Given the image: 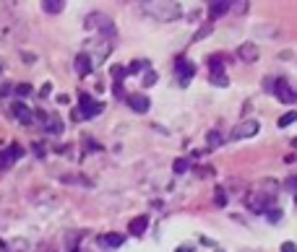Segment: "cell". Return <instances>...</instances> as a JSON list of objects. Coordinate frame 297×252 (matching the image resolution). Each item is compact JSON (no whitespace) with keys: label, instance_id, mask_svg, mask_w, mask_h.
<instances>
[{"label":"cell","instance_id":"obj_1","mask_svg":"<svg viewBox=\"0 0 297 252\" xmlns=\"http://www.w3.org/2000/svg\"><path fill=\"white\" fill-rule=\"evenodd\" d=\"M144 13L156 18V21H177L180 18V6L177 3H141Z\"/></svg>","mask_w":297,"mask_h":252},{"label":"cell","instance_id":"obj_2","mask_svg":"<svg viewBox=\"0 0 297 252\" xmlns=\"http://www.w3.org/2000/svg\"><path fill=\"white\" fill-rule=\"evenodd\" d=\"M86 26H89V29H97V32H99V34H102L107 42L118 34L115 21H112L110 16H104V13H91V16L86 18Z\"/></svg>","mask_w":297,"mask_h":252},{"label":"cell","instance_id":"obj_3","mask_svg":"<svg viewBox=\"0 0 297 252\" xmlns=\"http://www.w3.org/2000/svg\"><path fill=\"white\" fill-rule=\"evenodd\" d=\"M245 205L253 213H268L271 208H274V195L271 193H248L245 195Z\"/></svg>","mask_w":297,"mask_h":252},{"label":"cell","instance_id":"obj_4","mask_svg":"<svg viewBox=\"0 0 297 252\" xmlns=\"http://www.w3.org/2000/svg\"><path fill=\"white\" fill-rule=\"evenodd\" d=\"M78 109L81 112H73V120L78 122V120H91V117H97V114L104 109V104L102 102H94L89 94H81L78 97Z\"/></svg>","mask_w":297,"mask_h":252},{"label":"cell","instance_id":"obj_5","mask_svg":"<svg viewBox=\"0 0 297 252\" xmlns=\"http://www.w3.org/2000/svg\"><path fill=\"white\" fill-rule=\"evenodd\" d=\"M175 76H177V83H180L182 88H188V86H191V78L196 76V65H193L191 60H180V62L175 65Z\"/></svg>","mask_w":297,"mask_h":252},{"label":"cell","instance_id":"obj_6","mask_svg":"<svg viewBox=\"0 0 297 252\" xmlns=\"http://www.w3.org/2000/svg\"><path fill=\"white\" fill-rule=\"evenodd\" d=\"M21 156H24V148H21L18 143H11V146L3 151V156H0V169L13 167V162H16V159H21Z\"/></svg>","mask_w":297,"mask_h":252},{"label":"cell","instance_id":"obj_7","mask_svg":"<svg viewBox=\"0 0 297 252\" xmlns=\"http://www.w3.org/2000/svg\"><path fill=\"white\" fill-rule=\"evenodd\" d=\"M271 91H274V94H277V99L284 102V104H294V102H297V91H289V86H287L284 78H279V81H277V88H271Z\"/></svg>","mask_w":297,"mask_h":252},{"label":"cell","instance_id":"obj_8","mask_svg":"<svg viewBox=\"0 0 297 252\" xmlns=\"http://www.w3.org/2000/svg\"><path fill=\"white\" fill-rule=\"evenodd\" d=\"M128 104H130V109H133L136 114H146V112L151 109V99H149L146 94H130V97H128Z\"/></svg>","mask_w":297,"mask_h":252},{"label":"cell","instance_id":"obj_9","mask_svg":"<svg viewBox=\"0 0 297 252\" xmlns=\"http://www.w3.org/2000/svg\"><path fill=\"white\" fill-rule=\"evenodd\" d=\"M261 130V122L258 120H245V122H240L237 125V130H235V138H253V135Z\"/></svg>","mask_w":297,"mask_h":252},{"label":"cell","instance_id":"obj_10","mask_svg":"<svg viewBox=\"0 0 297 252\" xmlns=\"http://www.w3.org/2000/svg\"><path fill=\"white\" fill-rule=\"evenodd\" d=\"M11 112H13V117L16 120H21L24 125H32L34 122V112L26 107V104H21V102H16L13 107H11Z\"/></svg>","mask_w":297,"mask_h":252},{"label":"cell","instance_id":"obj_11","mask_svg":"<svg viewBox=\"0 0 297 252\" xmlns=\"http://www.w3.org/2000/svg\"><path fill=\"white\" fill-rule=\"evenodd\" d=\"M237 57L245 60V62H253V60L258 57V47H256L253 42H242V44H240V50H237Z\"/></svg>","mask_w":297,"mask_h":252},{"label":"cell","instance_id":"obj_12","mask_svg":"<svg viewBox=\"0 0 297 252\" xmlns=\"http://www.w3.org/2000/svg\"><path fill=\"white\" fill-rule=\"evenodd\" d=\"M227 11H230V3H227V0H214V3H209V18L211 21L219 18V16H224Z\"/></svg>","mask_w":297,"mask_h":252},{"label":"cell","instance_id":"obj_13","mask_svg":"<svg viewBox=\"0 0 297 252\" xmlns=\"http://www.w3.org/2000/svg\"><path fill=\"white\" fill-rule=\"evenodd\" d=\"M146 226H149V216H139V218H133V221H130L128 232H130L133 237H139V234L146 232Z\"/></svg>","mask_w":297,"mask_h":252},{"label":"cell","instance_id":"obj_14","mask_svg":"<svg viewBox=\"0 0 297 252\" xmlns=\"http://www.w3.org/2000/svg\"><path fill=\"white\" fill-rule=\"evenodd\" d=\"M123 242H125V237H123V234H104V237H99V244H102V247H107V249H112V247L118 249Z\"/></svg>","mask_w":297,"mask_h":252},{"label":"cell","instance_id":"obj_15","mask_svg":"<svg viewBox=\"0 0 297 252\" xmlns=\"http://www.w3.org/2000/svg\"><path fill=\"white\" fill-rule=\"evenodd\" d=\"M76 73H78V76H89V73H91V62H89V55H86V52H81V55L76 57Z\"/></svg>","mask_w":297,"mask_h":252},{"label":"cell","instance_id":"obj_16","mask_svg":"<svg viewBox=\"0 0 297 252\" xmlns=\"http://www.w3.org/2000/svg\"><path fill=\"white\" fill-rule=\"evenodd\" d=\"M63 8H65L63 0H44V3H42V11L44 13H60Z\"/></svg>","mask_w":297,"mask_h":252},{"label":"cell","instance_id":"obj_17","mask_svg":"<svg viewBox=\"0 0 297 252\" xmlns=\"http://www.w3.org/2000/svg\"><path fill=\"white\" fill-rule=\"evenodd\" d=\"M146 68H149V62H146V60H133V62L125 68V76H136V73L146 71Z\"/></svg>","mask_w":297,"mask_h":252},{"label":"cell","instance_id":"obj_18","mask_svg":"<svg viewBox=\"0 0 297 252\" xmlns=\"http://www.w3.org/2000/svg\"><path fill=\"white\" fill-rule=\"evenodd\" d=\"M209 65H211V76L224 73V60H222L219 55H211V57H209Z\"/></svg>","mask_w":297,"mask_h":252},{"label":"cell","instance_id":"obj_19","mask_svg":"<svg viewBox=\"0 0 297 252\" xmlns=\"http://www.w3.org/2000/svg\"><path fill=\"white\" fill-rule=\"evenodd\" d=\"M42 120L47 122V133H52V135H58V133L63 130V125H60L58 117H44V114H42Z\"/></svg>","mask_w":297,"mask_h":252},{"label":"cell","instance_id":"obj_20","mask_svg":"<svg viewBox=\"0 0 297 252\" xmlns=\"http://www.w3.org/2000/svg\"><path fill=\"white\" fill-rule=\"evenodd\" d=\"M172 169H175V174H185V172L191 169V162H188V159H175V162H172Z\"/></svg>","mask_w":297,"mask_h":252},{"label":"cell","instance_id":"obj_21","mask_svg":"<svg viewBox=\"0 0 297 252\" xmlns=\"http://www.w3.org/2000/svg\"><path fill=\"white\" fill-rule=\"evenodd\" d=\"M297 120V109H289L287 114H282V117H279V128H287V125H292Z\"/></svg>","mask_w":297,"mask_h":252},{"label":"cell","instance_id":"obj_22","mask_svg":"<svg viewBox=\"0 0 297 252\" xmlns=\"http://www.w3.org/2000/svg\"><path fill=\"white\" fill-rule=\"evenodd\" d=\"M112 78H115V83H120L125 78V68L123 65H115V68H112Z\"/></svg>","mask_w":297,"mask_h":252},{"label":"cell","instance_id":"obj_23","mask_svg":"<svg viewBox=\"0 0 297 252\" xmlns=\"http://www.w3.org/2000/svg\"><path fill=\"white\" fill-rule=\"evenodd\" d=\"M16 94H18V97H29V94H32V86H29V83H18V86H16Z\"/></svg>","mask_w":297,"mask_h":252},{"label":"cell","instance_id":"obj_24","mask_svg":"<svg viewBox=\"0 0 297 252\" xmlns=\"http://www.w3.org/2000/svg\"><path fill=\"white\" fill-rule=\"evenodd\" d=\"M211 83L214 86H227V83H230V78H227L224 73H219V76H211Z\"/></svg>","mask_w":297,"mask_h":252},{"label":"cell","instance_id":"obj_25","mask_svg":"<svg viewBox=\"0 0 297 252\" xmlns=\"http://www.w3.org/2000/svg\"><path fill=\"white\" fill-rule=\"evenodd\" d=\"M156 71H146V76H144V86H151V83H156Z\"/></svg>","mask_w":297,"mask_h":252},{"label":"cell","instance_id":"obj_26","mask_svg":"<svg viewBox=\"0 0 297 252\" xmlns=\"http://www.w3.org/2000/svg\"><path fill=\"white\" fill-rule=\"evenodd\" d=\"M282 213H284V211H279V208H271L266 216H268V221H274V224H277V221L282 218Z\"/></svg>","mask_w":297,"mask_h":252},{"label":"cell","instance_id":"obj_27","mask_svg":"<svg viewBox=\"0 0 297 252\" xmlns=\"http://www.w3.org/2000/svg\"><path fill=\"white\" fill-rule=\"evenodd\" d=\"M284 187H287V190H292V193L297 195V177H289V179L284 182Z\"/></svg>","mask_w":297,"mask_h":252},{"label":"cell","instance_id":"obj_28","mask_svg":"<svg viewBox=\"0 0 297 252\" xmlns=\"http://www.w3.org/2000/svg\"><path fill=\"white\" fill-rule=\"evenodd\" d=\"M224 138H222V135L219 133H209V146H217V143H222Z\"/></svg>","mask_w":297,"mask_h":252},{"label":"cell","instance_id":"obj_29","mask_svg":"<svg viewBox=\"0 0 297 252\" xmlns=\"http://www.w3.org/2000/svg\"><path fill=\"white\" fill-rule=\"evenodd\" d=\"M214 200H217V205H224V203H227V195H224V190H217Z\"/></svg>","mask_w":297,"mask_h":252},{"label":"cell","instance_id":"obj_30","mask_svg":"<svg viewBox=\"0 0 297 252\" xmlns=\"http://www.w3.org/2000/svg\"><path fill=\"white\" fill-rule=\"evenodd\" d=\"M282 252H297V244L294 242H284L282 244Z\"/></svg>","mask_w":297,"mask_h":252},{"label":"cell","instance_id":"obj_31","mask_svg":"<svg viewBox=\"0 0 297 252\" xmlns=\"http://www.w3.org/2000/svg\"><path fill=\"white\" fill-rule=\"evenodd\" d=\"M209 34H211V26H206V29H201V32H198V34H196L193 39L198 42V39H203V37H209Z\"/></svg>","mask_w":297,"mask_h":252},{"label":"cell","instance_id":"obj_32","mask_svg":"<svg viewBox=\"0 0 297 252\" xmlns=\"http://www.w3.org/2000/svg\"><path fill=\"white\" fill-rule=\"evenodd\" d=\"M112 91H115V97H118V99L125 97V94H123V83H115V86H112Z\"/></svg>","mask_w":297,"mask_h":252},{"label":"cell","instance_id":"obj_33","mask_svg":"<svg viewBox=\"0 0 297 252\" xmlns=\"http://www.w3.org/2000/svg\"><path fill=\"white\" fill-rule=\"evenodd\" d=\"M292 148H297V138H292Z\"/></svg>","mask_w":297,"mask_h":252},{"label":"cell","instance_id":"obj_34","mask_svg":"<svg viewBox=\"0 0 297 252\" xmlns=\"http://www.w3.org/2000/svg\"><path fill=\"white\" fill-rule=\"evenodd\" d=\"M294 203H297V195H294Z\"/></svg>","mask_w":297,"mask_h":252}]
</instances>
